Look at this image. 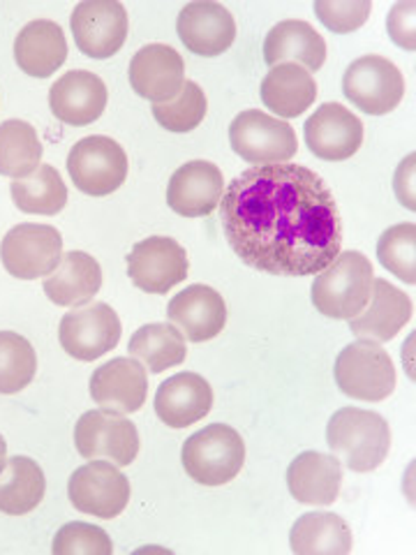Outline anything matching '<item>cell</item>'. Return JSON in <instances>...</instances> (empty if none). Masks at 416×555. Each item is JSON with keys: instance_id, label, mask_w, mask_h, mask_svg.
<instances>
[{"instance_id": "6da1fadb", "label": "cell", "mask_w": 416, "mask_h": 555, "mask_svg": "<svg viewBox=\"0 0 416 555\" xmlns=\"http://www.w3.org/2000/svg\"><path fill=\"white\" fill-rule=\"evenodd\" d=\"M220 222L243 264L271 275H317L342 246L334 193L299 165L250 167L224 188Z\"/></svg>"}, {"instance_id": "7a4b0ae2", "label": "cell", "mask_w": 416, "mask_h": 555, "mask_svg": "<svg viewBox=\"0 0 416 555\" xmlns=\"http://www.w3.org/2000/svg\"><path fill=\"white\" fill-rule=\"evenodd\" d=\"M326 444L352 473H373L389 456L391 428L377 412L340 408L326 426Z\"/></svg>"}, {"instance_id": "3957f363", "label": "cell", "mask_w": 416, "mask_h": 555, "mask_svg": "<svg viewBox=\"0 0 416 555\" xmlns=\"http://www.w3.org/2000/svg\"><path fill=\"white\" fill-rule=\"evenodd\" d=\"M373 283L375 273L366 255L356 250L338 253L334 262L317 273L310 299L324 318L352 320L368 306Z\"/></svg>"}, {"instance_id": "277c9868", "label": "cell", "mask_w": 416, "mask_h": 555, "mask_svg": "<svg viewBox=\"0 0 416 555\" xmlns=\"http://www.w3.org/2000/svg\"><path fill=\"white\" fill-rule=\"evenodd\" d=\"M187 477L202 486H224L246 463V444L227 424H211L190 436L181 449Z\"/></svg>"}, {"instance_id": "5b68a950", "label": "cell", "mask_w": 416, "mask_h": 555, "mask_svg": "<svg viewBox=\"0 0 416 555\" xmlns=\"http://www.w3.org/2000/svg\"><path fill=\"white\" fill-rule=\"evenodd\" d=\"M334 375L338 389L354 401L379 403L395 389V369L389 352L370 340L347 345L336 359Z\"/></svg>"}, {"instance_id": "8992f818", "label": "cell", "mask_w": 416, "mask_h": 555, "mask_svg": "<svg viewBox=\"0 0 416 555\" xmlns=\"http://www.w3.org/2000/svg\"><path fill=\"white\" fill-rule=\"evenodd\" d=\"M67 171L81 193L107 197L128 179V155L112 137L93 134L81 139L69 151Z\"/></svg>"}, {"instance_id": "52a82bcc", "label": "cell", "mask_w": 416, "mask_h": 555, "mask_svg": "<svg viewBox=\"0 0 416 555\" xmlns=\"http://www.w3.org/2000/svg\"><path fill=\"white\" fill-rule=\"evenodd\" d=\"M230 144L252 165H283L299 151L297 132L285 120L264 112H240L230 126Z\"/></svg>"}, {"instance_id": "ba28073f", "label": "cell", "mask_w": 416, "mask_h": 555, "mask_svg": "<svg viewBox=\"0 0 416 555\" xmlns=\"http://www.w3.org/2000/svg\"><path fill=\"white\" fill-rule=\"evenodd\" d=\"M342 93L368 116H385L401 104L405 79L389 59L373 54L361 56L344 69Z\"/></svg>"}, {"instance_id": "9c48e42d", "label": "cell", "mask_w": 416, "mask_h": 555, "mask_svg": "<svg viewBox=\"0 0 416 555\" xmlns=\"http://www.w3.org/2000/svg\"><path fill=\"white\" fill-rule=\"evenodd\" d=\"M63 236L51 224L22 222L0 243V259L10 275L20 281L47 278L61 264Z\"/></svg>"}, {"instance_id": "30bf717a", "label": "cell", "mask_w": 416, "mask_h": 555, "mask_svg": "<svg viewBox=\"0 0 416 555\" xmlns=\"http://www.w3.org/2000/svg\"><path fill=\"white\" fill-rule=\"evenodd\" d=\"M73 507L95 518H116L130 502V481L112 461L86 463L67 481Z\"/></svg>"}, {"instance_id": "8fae6325", "label": "cell", "mask_w": 416, "mask_h": 555, "mask_svg": "<svg viewBox=\"0 0 416 555\" xmlns=\"http://www.w3.org/2000/svg\"><path fill=\"white\" fill-rule=\"evenodd\" d=\"M75 444L83 459L128 467L139 454V433L130 420H123V414L91 410L81 414L75 426Z\"/></svg>"}, {"instance_id": "7c38bea8", "label": "cell", "mask_w": 416, "mask_h": 555, "mask_svg": "<svg viewBox=\"0 0 416 555\" xmlns=\"http://www.w3.org/2000/svg\"><path fill=\"white\" fill-rule=\"evenodd\" d=\"M75 42L83 56L104 61L118 54L128 40V12L118 0H83L73 12Z\"/></svg>"}, {"instance_id": "4fadbf2b", "label": "cell", "mask_w": 416, "mask_h": 555, "mask_svg": "<svg viewBox=\"0 0 416 555\" xmlns=\"http://www.w3.org/2000/svg\"><path fill=\"white\" fill-rule=\"evenodd\" d=\"M190 271L187 253L169 236H148L134 243L128 255V275L146 294H167L183 283Z\"/></svg>"}, {"instance_id": "5bb4252c", "label": "cell", "mask_w": 416, "mask_h": 555, "mask_svg": "<svg viewBox=\"0 0 416 555\" xmlns=\"http://www.w3.org/2000/svg\"><path fill=\"white\" fill-rule=\"evenodd\" d=\"M120 320L107 304L73 310L61 320L58 340L63 350L79 361H95L112 352L120 340Z\"/></svg>"}, {"instance_id": "9a60e30c", "label": "cell", "mask_w": 416, "mask_h": 555, "mask_svg": "<svg viewBox=\"0 0 416 555\" xmlns=\"http://www.w3.org/2000/svg\"><path fill=\"white\" fill-rule=\"evenodd\" d=\"M306 144L322 160H350L363 144V124L338 102H326L306 120Z\"/></svg>"}, {"instance_id": "2e32d148", "label": "cell", "mask_w": 416, "mask_h": 555, "mask_svg": "<svg viewBox=\"0 0 416 555\" xmlns=\"http://www.w3.org/2000/svg\"><path fill=\"white\" fill-rule=\"evenodd\" d=\"M148 375L132 357H116L91 375V396L100 410L114 414L139 412L146 403Z\"/></svg>"}, {"instance_id": "e0dca14e", "label": "cell", "mask_w": 416, "mask_h": 555, "mask_svg": "<svg viewBox=\"0 0 416 555\" xmlns=\"http://www.w3.org/2000/svg\"><path fill=\"white\" fill-rule=\"evenodd\" d=\"M177 30L185 49L204 59L220 56L236 40V22L232 12L220 3H211V0L187 3L179 14Z\"/></svg>"}, {"instance_id": "ac0fdd59", "label": "cell", "mask_w": 416, "mask_h": 555, "mask_svg": "<svg viewBox=\"0 0 416 555\" xmlns=\"http://www.w3.org/2000/svg\"><path fill=\"white\" fill-rule=\"evenodd\" d=\"M130 86L134 93L153 104L177 98L185 83V63L169 44H148L134 54L130 63Z\"/></svg>"}, {"instance_id": "d6986e66", "label": "cell", "mask_w": 416, "mask_h": 555, "mask_svg": "<svg viewBox=\"0 0 416 555\" xmlns=\"http://www.w3.org/2000/svg\"><path fill=\"white\" fill-rule=\"evenodd\" d=\"M224 193L220 167L206 160H193L171 173L167 185V204L183 218L211 216Z\"/></svg>"}, {"instance_id": "ffe728a7", "label": "cell", "mask_w": 416, "mask_h": 555, "mask_svg": "<svg viewBox=\"0 0 416 555\" xmlns=\"http://www.w3.org/2000/svg\"><path fill=\"white\" fill-rule=\"evenodd\" d=\"M107 86L89 69H73V73L56 79L49 89V107L65 126L83 128L91 126L107 107Z\"/></svg>"}, {"instance_id": "44dd1931", "label": "cell", "mask_w": 416, "mask_h": 555, "mask_svg": "<svg viewBox=\"0 0 416 555\" xmlns=\"http://www.w3.org/2000/svg\"><path fill=\"white\" fill-rule=\"evenodd\" d=\"M167 318L190 343H206L227 324V304L208 285H190L169 301Z\"/></svg>"}, {"instance_id": "7402d4cb", "label": "cell", "mask_w": 416, "mask_h": 555, "mask_svg": "<svg viewBox=\"0 0 416 555\" xmlns=\"http://www.w3.org/2000/svg\"><path fill=\"white\" fill-rule=\"evenodd\" d=\"M213 389L197 373H179L162 382L155 393V412L169 428H187L211 412Z\"/></svg>"}, {"instance_id": "603a6c76", "label": "cell", "mask_w": 416, "mask_h": 555, "mask_svg": "<svg viewBox=\"0 0 416 555\" xmlns=\"http://www.w3.org/2000/svg\"><path fill=\"white\" fill-rule=\"evenodd\" d=\"M370 306L350 322V332L361 340L389 343L412 320V301L403 289L393 287L385 278H375Z\"/></svg>"}, {"instance_id": "cb8c5ba5", "label": "cell", "mask_w": 416, "mask_h": 555, "mask_svg": "<svg viewBox=\"0 0 416 555\" xmlns=\"http://www.w3.org/2000/svg\"><path fill=\"white\" fill-rule=\"evenodd\" d=\"M287 486L303 505H334L342 486L340 461L320 451H303L287 467Z\"/></svg>"}, {"instance_id": "d4e9b609", "label": "cell", "mask_w": 416, "mask_h": 555, "mask_svg": "<svg viewBox=\"0 0 416 555\" xmlns=\"http://www.w3.org/2000/svg\"><path fill=\"white\" fill-rule=\"evenodd\" d=\"M14 61L26 75L47 79L67 61V40L56 22L35 20L14 40Z\"/></svg>"}, {"instance_id": "484cf974", "label": "cell", "mask_w": 416, "mask_h": 555, "mask_svg": "<svg viewBox=\"0 0 416 555\" xmlns=\"http://www.w3.org/2000/svg\"><path fill=\"white\" fill-rule=\"evenodd\" d=\"M102 287V269L89 253L73 250L44 278V294L51 304L77 308L89 304Z\"/></svg>"}, {"instance_id": "4316f807", "label": "cell", "mask_w": 416, "mask_h": 555, "mask_svg": "<svg viewBox=\"0 0 416 555\" xmlns=\"http://www.w3.org/2000/svg\"><path fill=\"white\" fill-rule=\"evenodd\" d=\"M264 61L269 67L291 61L306 67L308 73H317L326 61V42L310 24L287 20L269 30L264 40Z\"/></svg>"}, {"instance_id": "83f0119b", "label": "cell", "mask_w": 416, "mask_h": 555, "mask_svg": "<svg viewBox=\"0 0 416 555\" xmlns=\"http://www.w3.org/2000/svg\"><path fill=\"white\" fill-rule=\"evenodd\" d=\"M262 102L277 118H297L312 107L317 98V81L297 63L271 67L262 81Z\"/></svg>"}, {"instance_id": "f1b7e54d", "label": "cell", "mask_w": 416, "mask_h": 555, "mask_svg": "<svg viewBox=\"0 0 416 555\" xmlns=\"http://www.w3.org/2000/svg\"><path fill=\"white\" fill-rule=\"evenodd\" d=\"M289 544L299 555H344L352 551V530L338 514L310 512L291 526Z\"/></svg>"}, {"instance_id": "f546056e", "label": "cell", "mask_w": 416, "mask_h": 555, "mask_svg": "<svg viewBox=\"0 0 416 555\" xmlns=\"http://www.w3.org/2000/svg\"><path fill=\"white\" fill-rule=\"evenodd\" d=\"M47 479L42 467L28 456H12L0 470V512L24 516L44 500Z\"/></svg>"}, {"instance_id": "4dcf8cb0", "label": "cell", "mask_w": 416, "mask_h": 555, "mask_svg": "<svg viewBox=\"0 0 416 555\" xmlns=\"http://www.w3.org/2000/svg\"><path fill=\"white\" fill-rule=\"evenodd\" d=\"M130 357H136L151 373H165L167 369L181 366L187 357L185 336L171 324H144L136 328L128 345Z\"/></svg>"}, {"instance_id": "1f68e13d", "label": "cell", "mask_w": 416, "mask_h": 555, "mask_svg": "<svg viewBox=\"0 0 416 555\" xmlns=\"http://www.w3.org/2000/svg\"><path fill=\"white\" fill-rule=\"evenodd\" d=\"M10 193L16 208L32 216H56L67 204V188L51 165H40L26 179L12 181Z\"/></svg>"}, {"instance_id": "d6a6232c", "label": "cell", "mask_w": 416, "mask_h": 555, "mask_svg": "<svg viewBox=\"0 0 416 555\" xmlns=\"http://www.w3.org/2000/svg\"><path fill=\"white\" fill-rule=\"evenodd\" d=\"M42 142L26 120H5L0 124V177L26 179L40 167Z\"/></svg>"}, {"instance_id": "836d02e7", "label": "cell", "mask_w": 416, "mask_h": 555, "mask_svg": "<svg viewBox=\"0 0 416 555\" xmlns=\"http://www.w3.org/2000/svg\"><path fill=\"white\" fill-rule=\"evenodd\" d=\"M38 373L32 345L14 332H0V393H20Z\"/></svg>"}, {"instance_id": "e575fe53", "label": "cell", "mask_w": 416, "mask_h": 555, "mask_svg": "<svg viewBox=\"0 0 416 555\" xmlns=\"http://www.w3.org/2000/svg\"><path fill=\"white\" fill-rule=\"evenodd\" d=\"M208 112V100L202 91V86L195 81L183 83L177 98L169 102L153 104V116L158 124L169 132H193Z\"/></svg>"}, {"instance_id": "d590c367", "label": "cell", "mask_w": 416, "mask_h": 555, "mask_svg": "<svg viewBox=\"0 0 416 555\" xmlns=\"http://www.w3.org/2000/svg\"><path fill=\"white\" fill-rule=\"evenodd\" d=\"M377 259L387 271H391L395 278H401L403 283L414 285L416 283V224L414 222H401L393 224L377 241Z\"/></svg>"}, {"instance_id": "8d00e7d4", "label": "cell", "mask_w": 416, "mask_h": 555, "mask_svg": "<svg viewBox=\"0 0 416 555\" xmlns=\"http://www.w3.org/2000/svg\"><path fill=\"white\" fill-rule=\"evenodd\" d=\"M54 555H112L114 544L98 526L91 524H81V520H75V524L63 526L56 537H54Z\"/></svg>"}, {"instance_id": "74e56055", "label": "cell", "mask_w": 416, "mask_h": 555, "mask_svg": "<svg viewBox=\"0 0 416 555\" xmlns=\"http://www.w3.org/2000/svg\"><path fill=\"white\" fill-rule=\"evenodd\" d=\"M373 12L370 0H315L317 20L338 35L359 30Z\"/></svg>"}, {"instance_id": "f35d334b", "label": "cell", "mask_w": 416, "mask_h": 555, "mask_svg": "<svg viewBox=\"0 0 416 555\" xmlns=\"http://www.w3.org/2000/svg\"><path fill=\"white\" fill-rule=\"evenodd\" d=\"M414 0H401L395 3L389 12L387 20V30L391 35V40L405 49V51H414L416 49V40H414Z\"/></svg>"}, {"instance_id": "ab89813d", "label": "cell", "mask_w": 416, "mask_h": 555, "mask_svg": "<svg viewBox=\"0 0 416 555\" xmlns=\"http://www.w3.org/2000/svg\"><path fill=\"white\" fill-rule=\"evenodd\" d=\"M414 153H410L407 158L401 163L395 171V179H393V190H395V197L401 199V204L410 211H414L416 204H414Z\"/></svg>"}, {"instance_id": "60d3db41", "label": "cell", "mask_w": 416, "mask_h": 555, "mask_svg": "<svg viewBox=\"0 0 416 555\" xmlns=\"http://www.w3.org/2000/svg\"><path fill=\"white\" fill-rule=\"evenodd\" d=\"M5 461H8V444H5V438L0 436V470H3Z\"/></svg>"}]
</instances>
